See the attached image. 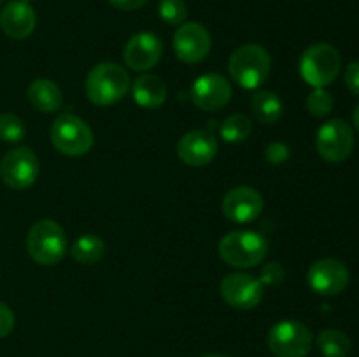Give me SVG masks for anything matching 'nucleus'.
Segmentation results:
<instances>
[{"mask_svg": "<svg viewBox=\"0 0 359 357\" xmlns=\"http://www.w3.org/2000/svg\"><path fill=\"white\" fill-rule=\"evenodd\" d=\"M351 280L349 268L340 259L323 258L312 262L307 272V282L321 296H335L347 287Z\"/></svg>", "mask_w": 359, "mask_h": 357, "instance_id": "nucleus-12", "label": "nucleus"}, {"mask_svg": "<svg viewBox=\"0 0 359 357\" xmlns=\"http://www.w3.org/2000/svg\"><path fill=\"white\" fill-rule=\"evenodd\" d=\"M167 84L160 76H154V74H142L132 84V97L135 104L149 111L161 107L167 100Z\"/></svg>", "mask_w": 359, "mask_h": 357, "instance_id": "nucleus-18", "label": "nucleus"}, {"mask_svg": "<svg viewBox=\"0 0 359 357\" xmlns=\"http://www.w3.org/2000/svg\"><path fill=\"white\" fill-rule=\"evenodd\" d=\"M272 58L263 46L244 44L228 59L230 77L244 90H258L270 76Z\"/></svg>", "mask_w": 359, "mask_h": 357, "instance_id": "nucleus-2", "label": "nucleus"}, {"mask_svg": "<svg viewBox=\"0 0 359 357\" xmlns=\"http://www.w3.org/2000/svg\"><path fill=\"white\" fill-rule=\"evenodd\" d=\"M161 55H163L161 38L151 31H140V34L130 37L125 46V51H123L126 66L135 72H147L156 66L161 59Z\"/></svg>", "mask_w": 359, "mask_h": 357, "instance_id": "nucleus-15", "label": "nucleus"}, {"mask_svg": "<svg viewBox=\"0 0 359 357\" xmlns=\"http://www.w3.org/2000/svg\"><path fill=\"white\" fill-rule=\"evenodd\" d=\"M27 135V128L20 115L11 114V112H4L0 114V140L9 144L21 142Z\"/></svg>", "mask_w": 359, "mask_h": 357, "instance_id": "nucleus-24", "label": "nucleus"}, {"mask_svg": "<svg viewBox=\"0 0 359 357\" xmlns=\"http://www.w3.org/2000/svg\"><path fill=\"white\" fill-rule=\"evenodd\" d=\"M312 340V331L300 321L277 322L266 336L270 352L276 357H307Z\"/></svg>", "mask_w": 359, "mask_h": 357, "instance_id": "nucleus-7", "label": "nucleus"}, {"mask_svg": "<svg viewBox=\"0 0 359 357\" xmlns=\"http://www.w3.org/2000/svg\"><path fill=\"white\" fill-rule=\"evenodd\" d=\"M333 97L325 88H314L311 94L307 97V111L314 118H326L333 111Z\"/></svg>", "mask_w": 359, "mask_h": 357, "instance_id": "nucleus-26", "label": "nucleus"}, {"mask_svg": "<svg viewBox=\"0 0 359 357\" xmlns=\"http://www.w3.org/2000/svg\"><path fill=\"white\" fill-rule=\"evenodd\" d=\"M114 9L125 10V13H132V10L140 9L147 4V0H107Z\"/></svg>", "mask_w": 359, "mask_h": 357, "instance_id": "nucleus-31", "label": "nucleus"}, {"mask_svg": "<svg viewBox=\"0 0 359 357\" xmlns=\"http://www.w3.org/2000/svg\"><path fill=\"white\" fill-rule=\"evenodd\" d=\"M0 6H2V0H0Z\"/></svg>", "mask_w": 359, "mask_h": 357, "instance_id": "nucleus-35", "label": "nucleus"}, {"mask_svg": "<svg viewBox=\"0 0 359 357\" xmlns=\"http://www.w3.org/2000/svg\"><path fill=\"white\" fill-rule=\"evenodd\" d=\"M212 48V37L202 23L189 21L179 24L174 34V51L181 62L188 65L203 62Z\"/></svg>", "mask_w": 359, "mask_h": 357, "instance_id": "nucleus-11", "label": "nucleus"}, {"mask_svg": "<svg viewBox=\"0 0 359 357\" xmlns=\"http://www.w3.org/2000/svg\"><path fill=\"white\" fill-rule=\"evenodd\" d=\"M291 156V149L290 146H286L284 142H272L269 144L265 150V158L269 163L272 164H283L290 160Z\"/></svg>", "mask_w": 359, "mask_h": 357, "instance_id": "nucleus-28", "label": "nucleus"}, {"mask_svg": "<svg viewBox=\"0 0 359 357\" xmlns=\"http://www.w3.org/2000/svg\"><path fill=\"white\" fill-rule=\"evenodd\" d=\"M37 24L34 7L25 0H11L0 13V28L7 37L23 41L30 37Z\"/></svg>", "mask_w": 359, "mask_h": 357, "instance_id": "nucleus-17", "label": "nucleus"}, {"mask_svg": "<svg viewBox=\"0 0 359 357\" xmlns=\"http://www.w3.org/2000/svg\"><path fill=\"white\" fill-rule=\"evenodd\" d=\"M318 349L325 357H347L351 352V343L349 336L339 329H325L319 332L318 340Z\"/></svg>", "mask_w": 359, "mask_h": 357, "instance_id": "nucleus-22", "label": "nucleus"}, {"mask_svg": "<svg viewBox=\"0 0 359 357\" xmlns=\"http://www.w3.org/2000/svg\"><path fill=\"white\" fill-rule=\"evenodd\" d=\"M269 254V241L258 231H230L219 241V255L235 268H255Z\"/></svg>", "mask_w": 359, "mask_h": 357, "instance_id": "nucleus-3", "label": "nucleus"}, {"mask_svg": "<svg viewBox=\"0 0 359 357\" xmlns=\"http://www.w3.org/2000/svg\"><path fill=\"white\" fill-rule=\"evenodd\" d=\"M158 14H160V18L165 23L179 27L188 18V7H186L184 0H160Z\"/></svg>", "mask_w": 359, "mask_h": 357, "instance_id": "nucleus-25", "label": "nucleus"}, {"mask_svg": "<svg viewBox=\"0 0 359 357\" xmlns=\"http://www.w3.org/2000/svg\"><path fill=\"white\" fill-rule=\"evenodd\" d=\"M202 357H228V356H221V354H205Z\"/></svg>", "mask_w": 359, "mask_h": 357, "instance_id": "nucleus-33", "label": "nucleus"}, {"mask_svg": "<svg viewBox=\"0 0 359 357\" xmlns=\"http://www.w3.org/2000/svg\"><path fill=\"white\" fill-rule=\"evenodd\" d=\"M49 136H51V144L55 146V149L70 158L84 156L95 142L90 125L79 115L70 114V112L60 114L53 121Z\"/></svg>", "mask_w": 359, "mask_h": 357, "instance_id": "nucleus-5", "label": "nucleus"}, {"mask_svg": "<svg viewBox=\"0 0 359 357\" xmlns=\"http://www.w3.org/2000/svg\"><path fill=\"white\" fill-rule=\"evenodd\" d=\"M39 158L30 147L11 149L0 163L2 181L13 189H27L39 177Z\"/></svg>", "mask_w": 359, "mask_h": 357, "instance_id": "nucleus-9", "label": "nucleus"}, {"mask_svg": "<svg viewBox=\"0 0 359 357\" xmlns=\"http://www.w3.org/2000/svg\"><path fill=\"white\" fill-rule=\"evenodd\" d=\"M354 146H356L354 130L344 119L326 121L316 135V149L319 156L330 163L346 161L353 154Z\"/></svg>", "mask_w": 359, "mask_h": 357, "instance_id": "nucleus-8", "label": "nucleus"}, {"mask_svg": "<svg viewBox=\"0 0 359 357\" xmlns=\"http://www.w3.org/2000/svg\"><path fill=\"white\" fill-rule=\"evenodd\" d=\"M32 107L41 112H56L63 105V93L58 84L46 77L32 80L27 91Z\"/></svg>", "mask_w": 359, "mask_h": 357, "instance_id": "nucleus-19", "label": "nucleus"}, {"mask_svg": "<svg viewBox=\"0 0 359 357\" xmlns=\"http://www.w3.org/2000/svg\"><path fill=\"white\" fill-rule=\"evenodd\" d=\"M130 76L121 65L112 62L98 63L90 70L84 83L86 97L98 107L118 104L130 90Z\"/></svg>", "mask_w": 359, "mask_h": 357, "instance_id": "nucleus-1", "label": "nucleus"}, {"mask_svg": "<svg viewBox=\"0 0 359 357\" xmlns=\"http://www.w3.org/2000/svg\"><path fill=\"white\" fill-rule=\"evenodd\" d=\"M353 122H354V128L359 132V105L354 108V112H353Z\"/></svg>", "mask_w": 359, "mask_h": 357, "instance_id": "nucleus-32", "label": "nucleus"}, {"mask_svg": "<svg viewBox=\"0 0 359 357\" xmlns=\"http://www.w3.org/2000/svg\"><path fill=\"white\" fill-rule=\"evenodd\" d=\"M14 329V314L7 304L0 301V338H6Z\"/></svg>", "mask_w": 359, "mask_h": 357, "instance_id": "nucleus-29", "label": "nucleus"}, {"mask_svg": "<svg viewBox=\"0 0 359 357\" xmlns=\"http://www.w3.org/2000/svg\"><path fill=\"white\" fill-rule=\"evenodd\" d=\"M70 254L81 265H95L105 254V241L98 234L86 233L74 241Z\"/></svg>", "mask_w": 359, "mask_h": 357, "instance_id": "nucleus-21", "label": "nucleus"}, {"mask_svg": "<svg viewBox=\"0 0 359 357\" xmlns=\"http://www.w3.org/2000/svg\"><path fill=\"white\" fill-rule=\"evenodd\" d=\"M342 56L333 46L314 44L304 51L300 58V76L309 86L326 88L339 77Z\"/></svg>", "mask_w": 359, "mask_h": 357, "instance_id": "nucleus-6", "label": "nucleus"}, {"mask_svg": "<svg viewBox=\"0 0 359 357\" xmlns=\"http://www.w3.org/2000/svg\"><path fill=\"white\" fill-rule=\"evenodd\" d=\"M217 140L207 130H191L177 142V156L188 167H205L216 158Z\"/></svg>", "mask_w": 359, "mask_h": 357, "instance_id": "nucleus-16", "label": "nucleus"}, {"mask_svg": "<svg viewBox=\"0 0 359 357\" xmlns=\"http://www.w3.org/2000/svg\"><path fill=\"white\" fill-rule=\"evenodd\" d=\"M219 133L221 139L228 144L244 142L251 136L252 122L245 114H231L221 122Z\"/></svg>", "mask_w": 359, "mask_h": 357, "instance_id": "nucleus-23", "label": "nucleus"}, {"mask_svg": "<svg viewBox=\"0 0 359 357\" xmlns=\"http://www.w3.org/2000/svg\"><path fill=\"white\" fill-rule=\"evenodd\" d=\"M27 248L30 258L39 265H56L67 252L65 231L53 219L37 220L28 231Z\"/></svg>", "mask_w": 359, "mask_h": 357, "instance_id": "nucleus-4", "label": "nucleus"}, {"mask_svg": "<svg viewBox=\"0 0 359 357\" xmlns=\"http://www.w3.org/2000/svg\"><path fill=\"white\" fill-rule=\"evenodd\" d=\"M231 100V84L221 74H203L191 86V102L200 111L216 112Z\"/></svg>", "mask_w": 359, "mask_h": 357, "instance_id": "nucleus-13", "label": "nucleus"}, {"mask_svg": "<svg viewBox=\"0 0 359 357\" xmlns=\"http://www.w3.org/2000/svg\"><path fill=\"white\" fill-rule=\"evenodd\" d=\"M251 111L263 125H273L283 118L284 105L279 94L269 90H259L251 98Z\"/></svg>", "mask_w": 359, "mask_h": 357, "instance_id": "nucleus-20", "label": "nucleus"}, {"mask_svg": "<svg viewBox=\"0 0 359 357\" xmlns=\"http://www.w3.org/2000/svg\"><path fill=\"white\" fill-rule=\"evenodd\" d=\"M259 279L248 273H228L219 284L221 298L237 310H251L262 303L265 289Z\"/></svg>", "mask_w": 359, "mask_h": 357, "instance_id": "nucleus-10", "label": "nucleus"}, {"mask_svg": "<svg viewBox=\"0 0 359 357\" xmlns=\"http://www.w3.org/2000/svg\"><path fill=\"white\" fill-rule=\"evenodd\" d=\"M263 206H265L263 196L249 186H238V188L230 189L221 202V210L224 216L238 224L258 219L259 214L263 212Z\"/></svg>", "mask_w": 359, "mask_h": 357, "instance_id": "nucleus-14", "label": "nucleus"}, {"mask_svg": "<svg viewBox=\"0 0 359 357\" xmlns=\"http://www.w3.org/2000/svg\"><path fill=\"white\" fill-rule=\"evenodd\" d=\"M286 276V272H284V266L280 262H266L262 268V275H259V282L263 286H277L280 284Z\"/></svg>", "mask_w": 359, "mask_h": 357, "instance_id": "nucleus-27", "label": "nucleus"}, {"mask_svg": "<svg viewBox=\"0 0 359 357\" xmlns=\"http://www.w3.org/2000/svg\"><path fill=\"white\" fill-rule=\"evenodd\" d=\"M25 2H32V0H25Z\"/></svg>", "mask_w": 359, "mask_h": 357, "instance_id": "nucleus-34", "label": "nucleus"}, {"mask_svg": "<svg viewBox=\"0 0 359 357\" xmlns=\"http://www.w3.org/2000/svg\"><path fill=\"white\" fill-rule=\"evenodd\" d=\"M344 80H346V86L349 88L351 93L359 97V62H353L347 65Z\"/></svg>", "mask_w": 359, "mask_h": 357, "instance_id": "nucleus-30", "label": "nucleus"}]
</instances>
